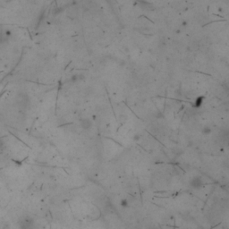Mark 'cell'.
Masks as SVG:
<instances>
[{
	"mask_svg": "<svg viewBox=\"0 0 229 229\" xmlns=\"http://www.w3.org/2000/svg\"><path fill=\"white\" fill-rule=\"evenodd\" d=\"M189 184H190L191 188L198 190V189H201L203 186L204 183H203V180H202V177L199 176V175H196V176H193L191 178Z\"/></svg>",
	"mask_w": 229,
	"mask_h": 229,
	"instance_id": "obj_1",
	"label": "cell"
},
{
	"mask_svg": "<svg viewBox=\"0 0 229 229\" xmlns=\"http://www.w3.org/2000/svg\"><path fill=\"white\" fill-rule=\"evenodd\" d=\"M21 229H35V224H34L33 218L30 217H26L20 222Z\"/></svg>",
	"mask_w": 229,
	"mask_h": 229,
	"instance_id": "obj_2",
	"label": "cell"
},
{
	"mask_svg": "<svg viewBox=\"0 0 229 229\" xmlns=\"http://www.w3.org/2000/svg\"><path fill=\"white\" fill-rule=\"evenodd\" d=\"M81 126L84 130H88L92 126V123L88 118H83L81 120Z\"/></svg>",
	"mask_w": 229,
	"mask_h": 229,
	"instance_id": "obj_3",
	"label": "cell"
},
{
	"mask_svg": "<svg viewBox=\"0 0 229 229\" xmlns=\"http://www.w3.org/2000/svg\"><path fill=\"white\" fill-rule=\"evenodd\" d=\"M120 206L125 209V208H127L129 206V202H128V201H127L126 199H122L121 202H120Z\"/></svg>",
	"mask_w": 229,
	"mask_h": 229,
	"instance_id": "obj_4",
	"label": "cell"
},
{
	"mask_svg": "<svg viewBox=\"0 0 229 229\" xmlns=\"http://www.w3.org/2000/svg\"><path fill=\"white\" fill-rule=\"evenodd\" d=\"M210 132H211V129H210V127H208V126L204 127V128L202 129V133H203L204 135H208V134H210Z\"/></svg>",
	"mask_w": 229,
	"mask_h": 229,
	"instance_id": "obj_5",
	"label": "cell"
},
{
	"mask_svg": "<svg viewBox=\"0 0 229 229\" xmlns=\"http://www.w3.org/2000/svg\"><path fill=\"white\" fill-rule=\"evenodd\" d=\"M202 98H199L198 100H196V102H195L196 108H200V107L202 106Z\"/></svg>",
	"mask_w": 229,
	"mask_h": 229,
	"instance_id": "obj_6",
	"label": "cell"
}]
</instances>
